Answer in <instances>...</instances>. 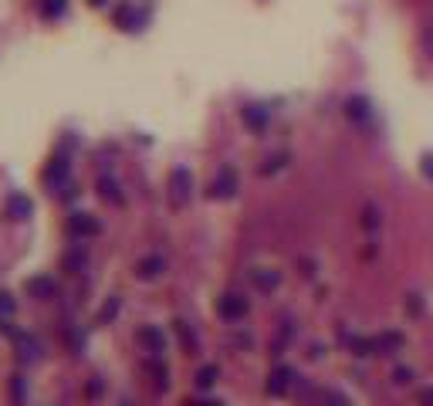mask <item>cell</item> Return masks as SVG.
Segmentation results:
<instances>
[{
    "mask_svg": "<svg viewBox=\"0 0 433 406\" xmlns=\"http://www.w3.org/2000/svg\"><path fill=\"white\" fill-rule=\"evenodd\" d=\"M44 183L51 186V193H58V197H75V186H72V166L65 156H54V160L47 162V169H44Z\"/></svg>",
    "mask_w": 433,
    "mask_h": 406,
    "instance_id": "obj_1",
    "label": "cell"
},
{
    "mask_svg": "<svg viewBox=\"0 0 433 406\" xmlns=\"http://www.w3.org/2000/svg\"><path fill=\"white\" fill-rule=\"evenodd\" d=\"M169 203L180 210V206H187L190 197H193V176H190V169H183V166H176L173 173H169Z\"/></svg>",
    "mask_w": 433,
    "mask_h": 406,
    "instance_id": "obj_2",
    "label": "cell"
},
{
    "mask_svg": "<svg viewBox=\"0 0 433 406\" xmlns=\"http://www.w3.org/2000/svg\"><path fill=\"white\" fill-rule=\"evenodd\" d=\"M247 312H251V301H247L244 295H237V291L220 295V301H217V315H220L224 322H240Z\"/></svg>",
    "mask_w": 433,
    "mask_h": 406,
    "instance_id": "obj_3",
    "label": "cell"
},
{
    "mask_svg": "<svg viewBox=\"0 0 433 406\" xmlns=\"http://www.w3.org/2000/svg\"><path fill=\"white\" fill-rule=\"evenodd\" d=\"M68 234L78 237V241H88V237H98V234H102V224H98V217H92V213H72V217H68Z\"/></svg>",
    "mask_w": 433,
    "mask_h": 406,
    "instance_id": "obj_4",
    "label": "cell"
},
{
    "mask_svg": "<svg viewBox=\"0 0 433 406\" xmlns=\"http://www.w3.org/2000/svg\"><path fill=\"white\" fill-rule=\"evenodd\" d=\"M213 200H231L237 193V173L231 166H224L217 176H213V183H210V190H207Z\"/></svg>",
    "mask_w": 433,
    "mask_h": 406,
    "instance_id": "obj_5",
    "label": "cell"
},
{
    "mask_svg": "<svg viewBox=\"0 0 433 406\" xmlns=\"http://www.w3.org/2000/svg\"><path fill=\"white\" fill-rule=\"evenodd\" d=\"M136 342H139L149 356H162V352H166V335L159 332L156 325H142V328L136 332Z\"/></svg>",
    "mask_w": 433,
    "mask_h": 406,
    "instance_id": "obj_6",
    "label": "cell"
},
{
    "mask_svg": "<svg viewBox=\"0 0 433 406\" xmlns=\"http://www.w3.org/2000/svg\"><path fill=\"white\" fill-rule=\"evenodd\" d=\"M298 383V376H295V369L291 365H277L275 372L268 376V393L271 396H288V389Z\"/></svg>",
    "mask_w": 433,
    "mask_h": 406,
    "instance_id": "obj_7",
    "label": "cell"
},
{
    "mask_svg": "<svg viewBox=\"0 0 433 406\" xmlns=\"http://www.w3.org/2000/svg\"><path fill=\"white\" fill-rule=\"evenodd\" d=\"M305 406H349V400L335 389H312L305 386Z\"/></svg>",
    "mask_w": 433,
    "mask_h": 406,
    "instance_id": "obj_8",
    "label": "cell"
},
{
    "mask_svg": "<svg viewBox=\"0 0 433 406\" xmlns=\"http://www.w3.org/2000/svg\"><path fill=\"white\" fill-rule=\"evenodd\" d=\"M240 119H244V125H247L251 132H264L268 122H271V112H268L264 105H244V109H240Z\"/></svg>",
    "mask_w": 433,
    "mask_h": 406,
    "instance_id": "obj_9",
    "label": "cell"
},
{
    "mask_svg": "<svg viewBox=\"0 0 433 406\" xmlns=\"http://www.w3.org/2000/svg\"><path fill=\"white\" fill-rule=\"evenodd\" d=\"M14 345H17V359H21V363H38L41 359V342L34 335L17 332V335H14Z\"/></svg>",
    "mask_w": 433,
    "mask_h": 406,
    "instance_id": "obj_10",
    "label": "cell"
},
{
    "mask_svg": "<svg viewBox=\"0 0 433 406\" xmlns=\"http://www.w3.org/2000/svg\"><path fill=\"white\" fill-rule=\"evenodd\" d=\"M24 291H28L31 298H38V301H47V298L58 295V281L47 278V275H38V278H31V281L24 284Z\"/></svg>",
    "mask_w": 433,
    "mask_h": 406,
    "instance_id": "obj_11",
    "label": "cell"
},
{
    "mask_svg": "<svg viewBox=\"0 0 433 406\" xmlns=\"http://www.w3.org/2000/svg\"><path fill=\"white\" fill-rule=\"evenodd\" d=\"M31 210H34V206H31V200H28L24 193H10L7 203H3V217H7V220H28Z\"/></svg>",
    "mask_w": 433,
    "mask_h": 406,
    "instance_id": "obj_12",
    "label": "cell"
},
{
    "mask_svg": "<svg viewBox=\"0 0 433 406\" xmlns=\"http://www.w3.org/2000/svg\"><path fill=\"white\" fill-rule=\"evenodd\" d=\"M162 271H166V261H162L159 254H149V257H142V261L136 264V278H139V281H153Z\"/></svg>",
    "mask_w": 433,
    "mask_h": 406,
    "instance_id": "obj_13",
    "label": "cell"
},
{
    "mask_svg": "<svg viewBox=\"0 0 433 406\" xmlns=\"http://www.w3.org/2000/svg\"><path fill=\"white\" fill-rule=\"evenodd\" d=\"M251 281H254L257 291H275L277 284H281V271H275V268H257V271L251 275Z\"/></svg>",
    "mask_w": 433,
    "mask_h": 406,
    "instance_id": "obj_14",
    "label": "cell"
},
{
    "mask_svg": "<svg viewBox=\"0 0 433 406\" xmlns=\"http://www.w3.org/2000/svg\"><path fill=\"white\" fill-rule=\"evenodd\" d=\"M369 112H372V109H369V98H362V95H355V98L346 102V116H349L352 122H366L369 119Z\"/></svg>",
    "mask_w": 433,
    "mask_h": 406,
    "instance_id": "obj_15",
    "label": "cell"
},
{
    "mask_svg": "<svg viewBox=\"0 0 433 406\" xmlns=\"http://www.w3.org/2000/svg\"><path fill=\"white\" fill-rule=\"evenodd\" d=\"M85 264H88V254H85V247H72V250L65 254V271H68V275H78Z\"/></svg>",
    "mask_w": 433,
    "mask_h": 406,
    "instance_id": "obj_16",
    "label": "cell"
},
{
    "mask_svg": "<svg viewBox=\"0 0 433 406\" xmlns=\"http://www.w3.org/2000/svg\"><path fill=\"white\" fill-rule=\"evenodd\" d=\"M98 193H102V200L122 206V193H118V183L112 180V176H102V180H98Z\"/></svg>",
    "mask_w": 433,
    "mask_h": 406,
    "instance_id": "obj_17",
    "label": "cell"
},
{
    "mask_svg": "<svg viewBox=\"0 0 433 406\" xmlns=\"http://www.w3.org/2000/svg\"><path fill=\"white\" fill-rule=\"evenodd\" d=\"M403 345V335L399 332H386V335H379L376 339V356H386V352H393Z\"/></svg>",
    "mask_w": 433,
    "mask_h": 406,
    "instance_id": "obj_18",
    "label": "cell"
},
{
    "mask_svg": "<svg viewBox=\"0 0 433 406\" xmlns=\"http://www.w3.org/2000/svg\"><path fill=\"white\" fill-rule=\"evenodd\" d=\"M116 24L118 28H129V31H136V24H139V14L125 3V7H118L116 10Z\"/></svg>",
    "mask_w": 433,
    "mask_h": 406,
    "instance_id": "obj_19",
    "label": "cell"
},
{
    "mask_svg": "<svg viewBox=\"0 0 433 406\" xmlns=\"http://www.w3.org/2000/svg\"><path fill=\"white\" fill-rule=\"evenodd\" d=\"M176 335H180V342H183V349H187V352L193 356V352H197V335L190 332V325H187V322H176Z\"/></svg>",
    "mask_w": 433,
    "mask_h": 406,
    "instance_id": "obj_20",
    "label": "cell"
},
{
    "mask_svg": "<svg viewBox=\"0 0 433 406\" xmlns=\"http://www.w3.org/2000/svg\"><path fill=\"white\" fill-rule=\"evenodd\" d=\"M217 376H220V369H217V365H203V369L197 372V386H200V389H210V386L217 383Z\"/></svg>",
    "mask_w": 433,
    "mask_h": 406,
    "instance_id": "obj_21",
    "label": "cell"
},
{
    "mask_svg": "<svg viewBox=\"0 0 433 406\" xmlns=\"http://www.w3.org/2000/svg\"><path fill=\"white\" fill-rule=\"evenodd\" d=\"M41 14L44 17H61L65 14V0H41Z\"/></svg>",
    "mask_w": 433,
    "mask_h": 406,
    "instance_id": "obj_22",
    "label": "cell"
},
{
    "mask_svg": "<svg viewBox=\"0 0 433 406\" xmlns=\"http://www.w3.org/2000/svg\"><path fill=\"white\" fill-rule=\"evenodd\" d=\"M116 315H118V298H109V301H105V308L98 312V325H109Z\"/></svg>",
    "mask_w": 433,
    "mask_h": 406,
    "instance_id": "obj_23",
    "label": "cell"
},
{
    "mask_svg": "<svg viewBox=\"0 0 433 406\" xmlns=\"http://www.w3.org/2000/svg\"><path fill=\"white\" fill-rule=\"evenodd\" d=\"M284 162H288V153H277V156H271V160L261 166V176H271V173H277Z\"/></svg>",
    "mask_w": 433,
    "mask_h": 406,
    "instance_id": "obj_24",
    "label": "cell"
},
{
    "mask_svg": "<svg viewBox=\"0 0 433 406\" xmlns=\"http://www.w3.org/2000/svg\"><path fill=\"white\" fill-rule=\"evenodd\" d=\"M362 227H366V231H376V227H379V210H376V206H366V210H362Z\"/></svg>",
    "mask_w": 433,
    "mask_h": 406,
    "instance_id": "obj_25",
    "label": "cell"
},
{
    "mask_svg": "<svg viewBox=\"0 0 433 406\" xmlns=\"http://www.w3.org/2000/svg\"><path fill=\"white\" fill-rule=\"evenodd\" d=\"M10 396H14V406H24V379L21 376L10 379Z\"/></svg>",
    "mask_w": 433,
    "mask_h": 406,
    "instance_id": "obj_26",
    "label": "cell"
},
{
    "mask_svg": "<svg viewBox=\"0 0 433 406\" xmlns=\"http://www.w3.org/2000/svg\"><path fill=\"white\" fill-rule=\"evenodd\" d=\"M291 335H295V328H291V325H281V332H277V339H275V352L284 349V342H291Z\"/></svg>",
    "mask_w": 433,
    "mask_h": 406,
    "instance_id": "obj_27",
    "label": "cell"
},
{
    "mask_svg": "<svg viewBox=\"0 0 433 406\" xmlns=\"http://www.w3.org/2000/svg\"><path fill=\"white\" fill-rule=\"evenodd\" d=\"M14 315V298L7 291H0V319H10Z\"/></svg>",
    "mask_w": 433,
    "mask_h": 406,
    "instance_id": "obj_28",
    "label": "cell"
},
{
    "mask_svg": "<svg viewBox=\"0 0 433 406\" xmlns=\"http://www.w3.org/2000/svg\"><path fill=\"white\" fill-rule=\"evenodd\" d=\"M410 379H413V372H410V369H403V365L393 372V383H396V386H406Z\"/></svg>",
    "mask_w": 433,
    "mask_h": 406,
    "instance_id": "obj_29",
    "label": "cell"
},
{
    "mask_svg": "<svg viewBox=\"0 0 433 406\" xmlns=\"http://www.w3.org/2000/svg\"><path fill=\"white\" fill-rule=\"evenodd\" d=\"M406 308H410V315H420V295H410Z\"/></svg>",
    "mask_w": 433,
    "mask_h": 406,
    "instance_id": "obj_30",
    "label": "cell"
},
{
    "mask_svg": "<svg viewBox=\"0 0 433 406\" xmlns=\"http://www.w3.org/2000/svg\"><path fill=\"white\" fill-rule=\"evenodd\" d=\"M420 406H433V389H423V393H420Z\"/></svg>",
    "mask_w": 433,
    "mask_h": 406,
    "instance_id": "obj_31",
    "label": "cell"
},
{
    "mask_svg": "<svg viewBox=\"0 0 433 406\" xmlns=\"http://www.w3.org/2000/svg\"><path fill=\"white\" fill-rule=\"evenodd\" d=\"M423 173H427V176H430V180H433V153H430V156H427V160H423Z\"/></svg>",
    "mask_w": 433,
    "mask_h": 406,
    "instance_id": "obj_32",
    "label": "cell"
},
{
    "mask_svg": "<svg viewBox=\"0 0 433 406\" xmlns=\"http://www.w3.org/2000/svg\"><path fill=\"white\" fill-rule=\"evenodd\" d=\"M88 3H92V7H105L109 0H88Z\"/></svg>",
    "mask_w": 433,
    "mask_h": 406,
    "instance_id": "obj_33",
    "label": "cell"
},
{
    "mask_svg": "<svg viewBox=\"0 0 433 406\" xmlns=\"http://www.w3.org/2000/svg\"><path fill=\"white\" fill-rule=\"evenodd\" d=\"M190 406H220V403H213V400H210V403H190Z\"/></svg>",
    "mask_w": 433,
    "mask_h": 406,
    "instance_id": "obj_34",
    "label": "cell"
}]
</instances>
